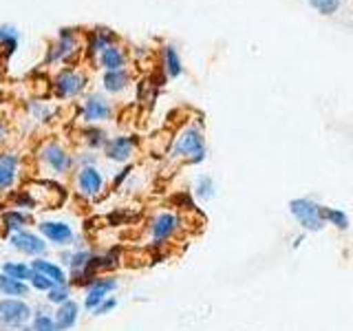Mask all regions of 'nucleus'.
Listing matches in <instances>:
<instances>
[{"instance_id": "obj_15", "label": "nucleus", "mask_w": 353, "mask_h": 331, "mask_svg": "<svg viewBox=\"0 0 353 331\" xmlns=\"http://www.w3.org/2000/svg\"><path fill=\"white\" fill-rule=\"evenodd\" d=\"M18 177V157L14 152H3L0 154V192L9 190L16 183Z\"/></svg>"}, {"instance_id": "obj_30", "label": "nucleus", "mask_w": 353, "mask_h": 331, "mask_svg": "<svg viewBox=\"0 0 353 331\" xmlns=\"http://www.w3.org/2000/svg\"><path fill=\"white\" fill-rule=\"evenodd\" d=\"M309 5H312L318 14H323V16H331V14H336L338 7H340V0H307Z\"/></svg>"}, {"instance_id": "obj_3", "label": "nucleus", "mask_w": 353, "mask_h": 331, "mask_svg": "<svg viewBox=\"0 0 353 331\" xmlns=\"http://www.w3.org/2000/svg\"><path fill=\"white\" fill-rule=\"evenodd\" d=\"M179 228H181V219L172 210H163V212L154 214L148 225L152 245H163L165 241H170L179 232Z\"/></svg>"}, {"instance_id": "obj_7", "label": "nucleus", "mask_w": 353, "mask_h": 331, "mask_svg": "<svg viewBox=\"0 0 353 331\" xmlns=\"http://www.w3.org/2000/svg\"><path fill=\"white\" fill-rule=\"evenodd\" d=\"M75 183H77V192H80L84 199H95L104 192V174L99 172L95 166H82L77 170L75 177Z\"/></svg>"}, {"instance_id": "obj_35", "label": "nucleus", "mask_w": 353, "mask_h": 331, "mask_svg": "<svg viewBox=\"0 0 353 331\" xmlns=\"http://www.w3.org/2000/svg\"><path fill=\"white\" fill-rule=\"evenodd\" d=\"M5 137V126H3V121H0V139Z\"/></svg>"}, {"instance_id": "obj_24", "label": "nucleus", "mask_w": 353, "mask_h": 331, "mask_svg": "<svg viewBox=\"0 0 353 331\" xmlns=\"http://www.w3.org/2000/svg\"><path fill=\"white\" fill-rule=\"evenodd\" d=\"M0 47H3V53H5V58H9L11 53L16 51L18 47V31L14 27H0Z\"/></svg>"}, {"instance_id": "obj_33", "label": "nucleus", "mask_w": 353, "mask_h": 331, "mask_svg": "<svg viewBox=\"0 0 353 331\" xmlns=\"http://www.w3.org/2000/svg\"><path fill=\"white\" fill-rule=\"evenodd\" d=\"M115 307H117V296H108V298H104V301L93 309V314L95 316H106V314L113 312Z\"/></svg>"}, {"instance_id": "obj_8", "label": "nucleus", "mask_w": 353, "mask_h": 331, "mask_svg": "<svg viewBox=\"0 0 353 331\" xmlns=\"http://www.w3.org/2000/svg\"><path fill=\"white\" fill-rule=\"evenodd\" d=\"M117 290V279L113 276H97V279L88 285L86 296H84V309L86 312H93V309L110 296V292Z\"/></svg>"}, {"instance_id": "obj_27", "label": "nucleus", "mask_w": 353, "mask_h": 331, "mask_svg": "<svg viewBox=\"0 0 353 331\" xmlns=\"http://www.w3.org/2000/svg\"><path fill=\"white\" fill-rule=\"evenodd\" d=\"M66 301H71V285L66 283V285H53L51 290L47 292V303L51 305H62Z\"/></svg>"}, {"instance_id": "obj_31", "label": "nucleus", "mask_w": 353, "mask_h": 331, "mask_svg": "<svg viewBox=\"0 0 353 331\" xmlns=\"http://www.w3.org/2000/svg\"><path fill=\"white\" fill-rule=\"evenodd\" d=\"M31 290H36V292H42V294H47L51 287L55 285V283H51L47 276H42V274H38V272H33L31 274V279H29V283H27Z\"/></svg>"}, {"instance_id": "obj_16", "label": "nucleus", "mask_w": 353, "mask_h": 331, "mask_svg": "<svg viewBox=\"0 0 353 331\" xmlns=\"http://www.w3.org/2000/svg\"><path fill=\"white\" fill-rule=\"evenodd\" d=\"M31 223V217L25 212V210H7V212H3V225L5 230H9L11 234L14 232H20V230H27V225Z\"/></svg>"}, {"instance_id": "obj_19", "label": "nucleus", "mask_w": 353, "mask_h": 331, "mask_svg": "<svg viewBox=\"0 0 353 331\" xmlns=\"http://www.w3.org/2000/svg\"><path fill=\"white\" fill-rule=\"evenodd\" d=\"M99 62H102V66L106 71H117V69H121L124 66V53H121L115 44H108V47L99 53Z\"/></svg>"}, {"instance_id": "obj_34", "label": "nucleus", "mask_w": 353, "mask_h": 331, "mask_svg": "<svg viewBox=\"0 0 353 331\" xmlns=\"http://www.w3.org/2000/svg\"><path fill=\"white\" fill-rule=\"evenodd\" d=\"M132 172V168H130V166H128V168H124V170H121L119 172V177H115V179H113V188H115V190H117V188L121 185V181H124L126 179V177Z\"/></svg>"}, {"instance_id": "obj_9", "label": "nucleus", "mask_w": 353, "mask_h": 331, "mask_svg": "<svg viewBox=\"0 0 353 331\" xmlns=\"http://www.w3.org/2000/svg\"><path fill=\"white\" fill-rule=\"evenodd\" d=\"M40 157L55 174H66L73 166V157L60 146V143H47V146L42 148Z\"/></svg>"}, {"instance_id": "obj_28", "label": "nucleus", "mask_w": 353, "mask_h": 331, "mask_svg": "<svg viewBox=\"0 0 353 331\" xmlns=\"http://www.w3.org/2000/svg\"><path fill=\"white\" fill-rule=\"evenodd\" d=\"M323 219L325 223L329 221V223L338 225L340 230H347L349 228V217L345 212H340V210H334V208H323Z\"/></svg>"}, {"instance_id": "obj_18", "label": "nucleus", "mask_w": 353, "mask_h": 331, "mask_svg": "<svg viewBox=\"0 0 353 331\" xmlns=\"http://www.w3.org/2000/svg\"><path fill=\"white\" fill-rule=\"evenodd\" d=\"M0 272H3L5 276H9V279L20 281V283H29L31 274H33L31 265L25 261H7V263H3V270Z\"/></svg>"}, {"instance_id": "obj_20", "label": "nucleus", "mask_w": 353, "mask_h": 331, "mask_svg": "<svg viewBox=\"0 0 353 331\" xmlns=\"http://www.w3.org/2000/svg\"><path fill=\"white\" fill-rule=\"evenodd\" d=\"M102 82H104V88H106L108 93H119V91H124V88L128 86V73L124 69L106 71Z\"/></svg>"}, {"instance_id": "obj_11", "label": "nucleus", "mask_w": 353, "mask_h": 331, "mask_svg": "<svg viewBox=\"0 0 353 331\" xmlns=\"http://www.w3.org/2000/svg\"><path fill=\"white\" fill-rule=\"evenodd\" d=\"M31 270L33 272H38L42 276H47V279L55 285H66L69 283V272H66L62 265H58L55 261H49V259H44V257H38V259H33L31 263Z\"/></svg>"}, {"instance_id": "obj_12", "label": "nucleus", "mask_w": 353, "mask_h": 331, "mask_svg": "<svg viewBox=\"0 0 353 331\" xmlns=\"http://www.w3.org/2000/svg\"><path fill=\"white\" fill-rule=\"evenodd\" d=\"M137 139L135 137H113L106 141L104 146V152L110 161H117V163H124L130 159L132 154V148H135Z\"/></svg>"}, {"instance_id": "obj_32", "label": "nucleus", "mask_w": 353, "mask_h": 331, "mask_svg": "<svg viewBox=\"0 0 353 331\" xmlns=\"http://www.w3.org/2000/svg\"><path fill=\"white\" fill-rule=\"evenodd\" d=\"M11 201H14V208H16V210H25V208L33 210V208H38L36 201H33V197H31L27 190H22V192L14 194V197H11Z\"/></svg>"}, {"instance_id": "obj_17", "label": "nucleus", "mask_w": 353, "mask_h": 331, "mask_svg": "<svg viewBox=\"0 0 353 331\" xmlns=\"http://www.w3.org/2000/svg\"><path fill=\"white\" fill-rule=\"evenodd\" d=\"M0 294H3L5 298H27L29 285L9 279V276H5L3 272H0Z\"/></svg>"}, {"instance_id": "obj_22", "label": "nucleus", "mask_w": 353, "mask_h": 331, "mask_svg": "<svg viewBox=\"0 0 353 331\" xmlns=\"http://www.w3.org/2000/svg\"><path fill=\"white\" fill-rule=\"evenodd\" d=\"M163 66H165V75L168 77H179L183 66L179 60V53H176L174 47H165L163 49Z\"/></svg>"}, {"instance_id": "obj_13", "label": "nucleus", "mask_w": 353, "mask_h": 331, "mask_svg": "<svg viewBox=\"0 0 353 331\" xmlns=\"http://www.w3.org/2000/svg\"><path fill=\"white\" fill-rule=\"evenodd\" d=\"M82 115L86 121H91V124H95V121H104L110 117V104L108 99L102 97V95H91L84 102L82 106Z\"/></svg>"}, {"instance_id": "obj_1", "label": "nucleus", "mask_w": 353, "mask_h": 331, "mask_svg": "<svg viewBox=\"0 0 353 331\" xmlns=\"http://www.w3.org/2000/svg\"><path fill=\"white\" fill-rule=\"evenodd\" d=\"M33 307L25 298H3L0 301V325L7 329H22L31 323Z\"/></svg>"}, {"instance_id": "obj_4", "label": "nucleus", "mask_w": 353, "mask_h": 331, "mask_svg": "<svg viewBox=\"0 0 353 331\" xmlns=\"http://www.w3.org/2000/svg\"><path fill=\"white\" fill-rule=\"evenodd\" d=\"M290 210L294 219L301 223L305 230L318 232L325 228V219H323V205H318L309 199H294L290 201Z\"/></svg>"}, {"instance_id": "obj_21", "label": "nucleus", "mask_w": 353, "mask_h": 331, "mask_svg": "<svg viewBox=\"0 0 353 331\" xmlns=\"http://www.w3.org/2000/svg\"><path fill=\"white\" fill-rule=\"evenodd\" d=\"M73 47H75V40H73L71 29H62V31H60V44H55V47L51 49V53H49V62H55V60L64 58V55L69 53Z\"/></svg>"}, {"instance_id": "obj_6", "label": "nucleus", "mask_w": 353, "mask_h": 331, "mask_svg": "<svg viewBox=\"0 0 353 331\" xmlns=\"http://www.w3.org/2000/svg\"><path fill=\"white\" fill-rule=\"evenodd\" d=\"M38 232L44 241H49L51 245L58 248H71L75 243V232L64 221H42L38 225Z\"/></svg>"}, {"instance_id": "obj_23", "label": "nucleus", "mask_w": 353, "mask_h": 331, "mask_svg": "<svg viewBox=\"0 0 353 331\" xmlns=\"http://www.w3.org/2000/svg\"><path fill=\"white\" fill-rule=\"evenodd\" d=\"M31 331H60L58 325H55V318L49 312H33L31 318Z\"/></svg>"}, {"instance_id": "obj_25", "label": "nucleus", "mask_w": 353, "mask_h": 331, "mask_svg": "<svg viewBox=\"0 0 353 331\" xmlns=\"http://www.w3.org/2000/svg\"><path fill=\"white\" fill-rule=\"evenodd\" d=\"M113 40H115V36L108 29H97V31L91 33V42H88V49H91V53H102Z\"/></svg>"}, {"instance_id": "obj_14", "label": "nucleus", "mask_w": 353, "mask_h": 331, "mask_svg": "<svg viewBox=\"0 0 353 331\" xmlns=\"http://www.w3.org/2000/svg\"><path fill=\"white\" fill-rule=\"evenodd\" d=\"M53 318L60 331H71L77 325V320H80V305L75 301H66L55 307Z\"/></svg>"}, {"instance_id": "obj_5", "label": "nucleus", "mask_w": 353, "mask_h": 331, "mask_svg": "<svg viewBox=\"0 0 353 331\" xmlns=\"http://www.w3.org/2000/svg\"><path fill=\"white\" fill-rule=\"evenodd\" d=\"M9 245L31 259H38V257H44V254H47V241L31 230L14 232V234L9 237Z\"/></svg>"}, {"instance_id": "obj_26", "label": "nucleus", "mask_w": 353, "mask_h": 331, "mask_svg": "<svg viewBox=\"0 0 353 331\" xmlns=\"http://www.w3.org/2000/svg\"><path fill=\"white\" fill-rule=\"evenodd\" d=\"M194 194H196V199H201V201H210V199L214 197V181H212V177H208V174L199 177L196 183H194Z\"/></svg>"}, {"instance_id": "obj_10", "label": "nucleus", "mask_w": 353, "mask_h": 331, "mask_svg": "<svg viewBox=\"0 0 353 331\" xmlns=\"http://www.w3.org/2000/svg\"><path fill=\"white\" fill-rule=\"evenodd\" d=\"M84 77L80 73H75V71H62L58 77H55V82H53V88H55V95L58 97H73L77 93H82V88H84Z\"/></svg>"}, {"instance_id": "obj_2", "label": "nucleus", "mask_w": 353, "mask_h": 331, "mask_svg": "<svg viewBox=\"0 0 353 331\" xmlns=\"http://www.w3.org/2000/svg\"><path fill=\"white\" fill-rule=\"evenodd\" d=\"M174 157H183L190 163H201L205 159V139L199 128H185L174 141L172 148Z\"/></svg>"}, {"instance_id": "obj_29", "label": "nucleus", "mask_w": 353, "mask_h": 331, "mask_svg": "<svg viewBox=\"0 0 353 331\" xmlns=\"http://www.w3.org/2000/svg\"><path fill=\"white\" fill-rule=\"evenodd\" d=\"M84 137H86V143L91 148H99V146H106V132L99 130V128H84Z\"/></svg>"}]
</instances>
